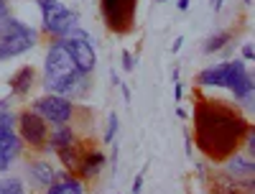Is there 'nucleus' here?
<instances>
[{"instance_id":"obj_1","label":"nucleus","mask_w":255,"mask_h":194,"mask_svg":"<svg viewBox=\"0 0 255 194\" xmlns=\"http://www.w3.org/2000/svg\"><path fill=\"white\" fill-rule=\"evenodd\" d=\"M248 128L250 120L243 115L240 107L225 100L199 97L194 107V141L209 161L222 164L235 151H240Z\"/></svg>"},{"instance_id":"obj_2","label":"nucleus","mask_w":255,"mask_h":194,"mask_svg":"<svg viewBox=\"0 0 255 194\" xmlns=\"http://www.w3.org/2000/svg\"><path fill=\"white\" fill-rule=\"evenodd\" d=\"M41 84H44V90L49 95H61L72 102L87 97V92H90V74H84L74 67V61L61 38H54L46 49L44 82Z\"/></svg>"},{"instance_id":"obj_3","label":"nucleus","mask_w":255,"mask_h":194,"mask_svg":"<svg viewBox=\"0 0 255 194\" xmlns=\"http://www.w3.org/2000/svg\"><path fill=\"white\" fill-rule=\"evenodd\" d=\"M41 10V31L51 38H67L79 26V10L67 8L59 0H36Z\"/></svg>"},{"instance_id":"obj_4","label":"nucleus","mask_w":255,"mask_h":194,"mask_svg":"<svg viewBox=\"0 0 255 194\" xmlns=\"http://www.w3.org/2000/svg\"><path fill=\"white\" fill-rule=\"evenodd\" d=\"M135 10L138 0H100V13L105 26L118 36H125L135 28Z\"/></svg>"},{"instance_id":"obj_5","label":"nucleus","mask_w":255,"mask_h":194,"mask_svg":"<svg viewBox=\"0 0 255 194\" xmlns=\"http://www.w3.org/2000/svg\"><path fill=\"white\" fill-rule=\"evenodd\" d=\"M33 113H38L41 118H44L46 123L51 125H61V123H72L74 115H77V105L67 97H61V95H44V97H38L31 107Z\"/></svg>"},{"instance_id":"obj_6","label":"nucleus","mask_w":255,"mask_h":194,"mask_svg":"<svg viewBox=\"0 0 255 194\" xmlns=\"http://www.w3.org/2000/svg\"><path fill=\"white\" fill-rule=\"evenodd\" d=\"M15 128H18L15 133L20 136L23 146H28V148H33V151L44 148V143H46V138H49V123L41 118L38 113H33V110H20Z\"/></svg>"},{"instance_id":"obj_7","label":"nucleus","mask_w":255,"mask_h":194,"mask_svg":"<svg viewBox=\"0 0 255 194\" xmlns=\"http://www.w3.org/2000/svg\"><path fill=\"white\" fill-rule=\"evenodd\" d=\"M64 46H67L74 67L84 74H92L95 67H97V51H95V44H90V41H82V38H61Z\"/></svg>"},{"instance_id":"obj_8","label":"nucleus","mask_w":255,"mask_h":194,"mask_svg":"<svg viewBox=\"0 0 255 194\" xmlns=\"http://www.w3.org/2000/svg\"><path fill=\"white\" fill-rule=\"evenodd\" d=\"M23 151V141L10 128H0V171H8L10 164L20 156Z\"/></svg>"},{"instance_id":"obj_9","label":"nucleus","mask_w":255,"mask_h":194,"mask_svg":"<svg viewBox=\"0 0 255 194\" xmlns=\"http://www.w3.org/2000/svg\"><path fill=\"white\" fill-rule=\"evenodd\" d=\"M26 171H28L31 182L38 184V187H49V184H54L56 179L64 177L61 171H59L56 166H51V161H46V159H33V161H28Z\"/></svg>"},{"instance_id":"obj_10","label":"nucleus","mask_w":255,"mask_h":194,"mask_svg":"<svg viewBox=\"0 0 255 194\" xmlns=\"http://www.w3.org/2000/svg\"><path fill=\"white\" fill-rule=\"evenodd\" d=\"M225 164V174L230 179H248V177H255V161L253 156L243 154V151H235L230 159L222 161Z\"/></svg>"},{"instance_id":"obj_11","label":"nucleus","mask_w":255,"mask_h":194,"mask_svg":"<svg viewBox=\"0 0 255 194\" xmlns=\"http://www.w3.org/2000/svg\"><path fill=\"white\" fill-rule=\"evenodd\" d=\"M38 41V31L33 33H26V36H15V38H8V41H0V61L5 59H15L20 54H26L36 46Z\"/></svg>"},{"instance_id":"obj_12","label":"nucleus","mask_w":255,"mask_h":194,"mask_svg":"<svg viewBox=\"0 0 255 194\" xmlns=\"http://www.w3.org/2000/svg\"><path fill=\"white\" fill-rule=\"evenodd\" d=\"M105 166H108V159H105L102 151H97V148H87V154H84V159H82V164H79V169H77V177H79L82 182L97 179V177L102 174V169H105Z\"/></svg>"},{"instance_id":"obj_13","label":"nucleus","mask_w":255,"mask_h":194,"mask_svg":"<svg viewBox=\"0 0 255 194\" xmlns=\"http://www.w3.org/2000/svg\"><path fill=\"white\" fill-rule=\"evenodd\" d=\"M84 154H87V143H82V141H72V143H67V146H61L59 151H56V159L61 161V166L69 171V174H77V169H79V164H82V159H84Z\"/></svg>"},{"instance_id":"obj_14","label":"nucleus","mask_w":255,"mask_h":194,"mask_svg":"<svg viewBox=\"0 0 255 194\" xmlns=\"http://www.w3.org/2000/svg\"><path fill=\"white\" fill-rule=\"evenodd\" d=\"M33 84H36V69L31 67V64H23V67L15 69L10 74V79H8V87H10L13 97H26Z\"/></svg>"},{"instance_id":"obj_15","label":"nucleus","mask_w":255,"mask_h":194,"mask_svg":"<svg viewBox=\"0 0 255 194\" xmlns=\"http://www.w3.org/2000/svg\"><path fill=\"white\" fill-rule=\"evenodd\" d=\"M227 72H230V61H220V64H212V67H204V69L197 74V84H199V87H204V90L225 87Z\"/></svg>"},{"instance_id":"obj_16","label":"nucleus","mask_w":255,"mask_h":194,"mask_svg":"<svg viewBox=\"0 0 255 194\" xmlns=\"http://www.w3.org/2000/svg\"><path fill=\"white\" fill-rule=\"evenodd\" d=\"M74 138H77L74 125H69V123L51 125V128H49V138H46V143H44V148H41V151H44V154H56L61 146L72 143Z\"/></svg>"},{"instance_id":"obj_17","label":"nucleus","mask_w":255,"mask_h":194,"mask_svg":"<svg viewBox=\"0 0 255 194\" xmlns=\"http://www.w3.org/2000/svg\"><path fill=\"white\" fill-rule=\"evenodd\" d=\"M36 28L23 23L20 18H15L13 13H5L0 15V41H8V38H15V36H26V33H33Z\"/></svg>"},{"instance_id":"obj_18","label":"nucleus","mask_w":255,"mask_h":194,"mask_svg":"<svg viewBox=\"0 0 255 194\" xmlns=\"http://www.w3.org/2000/svg\"><path fill=\"white\" fill-rule=\"evenodd\" d=\"M44 194H84V182L77 174H64L54 184L44 187Z\"/></svg>"},{"instance_id":"obj_19","label":"nucleus","mask_w":255,"mask_h":194,"mask_svg":"<svg viewBox=\"0 0 255 194\" xmlns=\"http://www.w3.org/2000/svg\"><path fill=\"white\" fill-rule=\"evenodd\" d=\"M209 194H248L238 187L235 179H230L227 174H217V177H212L209 179Z\"/></svg>"},{"instance_id":"obj_20","label":"nucleus","mask_w":255,"mask_h":194,"mask_svg":"<svg viewBox=\"0 0 255 194\" xmlns=\"http://www.w3.org/2000/svg\"><path fill=\"white\" fill-rule=\"evenodd\" d=\"M232 44V31H217V33H212L207 41H204V46L202 51L204 54H220L225 46Z\"/></svg>"},{"instance_id":"obj_21","label":"nucleus","mask_w":255,"mask_h":194,"mask_svg":"<svg viewBox=\"0 0 255 194\" xmlns=\"http://www.w3.org/2000/svg\"><path fill=\"white\" fill-rule=\"evenodd\" d=\"M0 194H26V187L18 177H5L0 179Z\"/></svg>"},{"instance_id":"obj_22","label":"nucleus","mask_w":255,"mask_h":194,"mask_svg":"<svg viewBox=\"0 0 255 194\" xmlns=\"http://www.w3.org/2000/svg\"><path fill=\"white\" fill-rule=\"evenodd\" d=\"M118 123H120V120H118V113H110V115H108V131H105V138H102L108 146H110V143L115 141V136H118V128H120Z\"/></svg>"},{"instance_id":"obj_23","label":"nucleus","mask_w":255,"mask_h":194,"mask_svg":"<svg viewBox=\"0 0 255 194\" xmlns=\"http://www.w3.org/2000/svg\"><path fill=\"white\" fill-rule=\"evenodd\" d=\"M15 123H18V115L13 113V107H8V110L0 113V128H10V131H15Z\"/></svg>"},{"instance_id":"obj_24","label":"nucleus","mask_w":255,"mask_h":194,"mask_svg":"<svg viewBox=\"0 0 255 194\" xmlns=\"http://www.w3.org/2000/svg\"><path fill=\"white\" fill-rule=\"evenodd\" d=\"M145 169L148 166H143L138 174H135V179H133V194H140L143 192V179H145Z\"/></svg>"},{"instance_id":"obj_25","label":"nucleus","mask_w":255,"mask_h":194,"mask_svg":"<svg viewBox=\"0 0 255 194\" xmlns=\"http://www.w3.org/2000/svg\"><path fill=\"white\" fill-rule=\"evenodd\" d=\"M133 67H135V56L130 51H123V69L125 72H133Z\"/></svg>"},{"instance_id":"obj_26","label":"nucleus","mask_w":255,"mask_h":194,"mask_svg":"<svg viewBox=\"0 0 255 194\" xmlns=\"http://www.w3.org/2000/svg\"><path fill=\"white\" fill-rule=\"evenodd\" d=\"M240 59H243V61H253V59H255V49H253V44H243V49H240Z\"/></svg>"},{"instance_id":"obj_27","label":"nucleus","mask_w":255,"mask_h":194,"mask_svg":"<svg viewBox=\"0 0 255 194\" xmlns=\"http://www.w3.org/2000/svg\"><path fill=\"white\" fill-rule=\"evenodd\" d=\"M184 154H186V159H191V154H194V148H191V133H189V128H184Z\"/></svg>"},{"instance_id":"obj_28","label":"nucleus","mask_w":255,"mask_h":194,"mask_svg":"<svg viewBox=\"0 0 255 194\" xmlns=\"http://www.w3.org/2000/svg\"><path fill=\"white\" fill-rule=\"evenodd\" d=\"M181 97H184V84L176 79V82H174V100H176V102H181Z\"/></svg>"},{"instance_id":"obj_29","label":"nucleus","mask_w":255,"mask_h":194,"mask_svg":"<svg viewBox=\"0 0 255 194\" xmlns=\"http://www.w3.org/2000/svg\"><path fill=\"white\" fill-rule=\"evenodd\" d=\"M118 87L123 90V100H125V102H130V87H128V84H125V82H120V84H118Z\"/></svg>"},{"instance_id":"obj_30","label":"nucleus","mask_w":255,"mask_h":194,"mask_svg":"<svg viewBox=\"0 0 255 194\" xmlns=\"http://www.w3.org/2000/svg\"><path fill=\"white\" fill-rule=\"evenodd\" d=\"M181 46H184V36H179L174 44H171V54H176V51H181Z\"/></svg>"},{"instance_id":"obj_31","label":"nucleus","mask_w":255,"mask_h":194,"mask_svg":"<svg viewBox=\"0 0 255 194\" xmlns=\"http://www.w3.org/2000/svg\"><path fill=\"white\" fill-rule=\"evenodd\" d=\"M5 13H10V3L8 0H0V15H5Z\"/></svg>"},{"instance_id":"obj_32","label":"nucleus","mask_w":255,"mask_h":194,"mask_svg":"<svg viewBox=\"0 0 255 194\" xmlns=\"http://www.w3.org/2000/svg\"><path fill=\"white\" fill-rule=\"evenodd\" d=\"M209 3H212V8H215V13H220V10H222V3H225V0H209Z\"/></svg>"},{"instance_id":"obj_33","label":"nucleus","mask_w":255,"mask_h":194,"mask_svg":"<svg viewBox=\"0 0 255 194\" xmlns=\"http://www.w3.org/2000/svg\"><path fill=\"white\" fill-rule=\"evenodd\" d=\"M8 107H10V97H3V100H0V113L8 110Z\"/></svg>"},{"instance_id":"obj_34","label":"nucleus","mask_w":255,"mask_h":194,"mask_svg":"<svg viewBox=\"0 0 255 194\" xmlns=\"http://www.w3.org/2000/svg\"><path fill=\"white\" fill-rule=\"evenodd\" d=\"M176 8L179 10H186L189 8V0H176Z\"/></svg>"},{"instance_id":"obj_35","label":"nucleus","mask_w":255,"mask_h":194,"mask_svg":"<svg viewBox=\"0 0 255 194\" xmlns=\"http://www.w3.org/2000/svg\"><path fill=\"white\" fill-rule=\"evenodd\" d=\"M243 3H245V5H250V3H253V0H243Z\"/></svg>"},{"instance_id":"obj_36","label":"nucleus","mask_w":255,"mask_h":194,"mask_svg":"<svg viewBox=\"0 0 255 194\" xmlns=\"http://www.w3.org/2000/svg\"><path fill=\"white\" fill-rule=\"evenodd\" d=\"M156 3H168V0H156Z\"/></svg>"}]
</instances>
